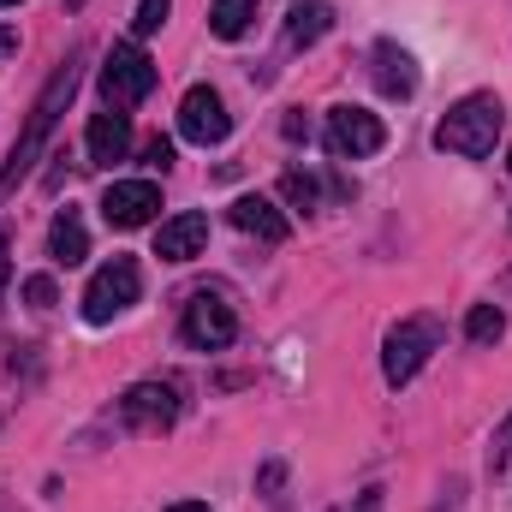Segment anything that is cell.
<instances>
[{
  "label": "cell",
  "instance_id": "5bb4252c",
  "mask_svg": "<svg viewBox=\"0 0 512 512\" xmlns=\"http://www.w3.org/2000/svg\"><path fill=\"white\" fill-rule=\"evenodd\" d=\"M376 90L393 102H411L417 96V66L399 42H376Z\"/></svg>",
  "mask_w": 512,
  "mask_h": 512
},
{
  "label": "cell",
  "instance_id": "4fadbf2b",
  "mask_svg": "<svg viewBox=\"0 0 512 512\" xmlns=\"http://www.w3.org/2000/svg\"><path fill=\"white\" fill-rule=\"evenodd\" d=\"M84 143H90V161H96V167H114V161H126V149H131V120L120 108H108V114L90 120Z\"/></svg>",
  "mask_w": 512,
  "mask_h": 512
},
{
  "label": "cell",
  "instance_id": "6da1fadb",
  "mask_svg": "<svg viewBox=\"0 0 512 512\" xmlns=\"http://www.w3.org/2000/svg\"><path fill=\"white\" fill-rule=\"evenodd\" d=\"M84 66V54H72L54 78H48V90L36 96V108H30V120H24V131H18V143H12V155H6V167H0V197L18 185V179H30V167H36V155L48 149V131H54V120L66 114V102L78 96V72Z\"/></svg>",
  "mask_w": 512,
  "mask_h": 512
},
{
  "label": "cell",
  "instance_id": "ba28073f",
  "mask_svg": "<svg viewBox=\"0 0 512 512\" xmlns=\"http://www.w3.org/2000/svg\"><path fill=\"white\" fill-rule=\"evenodd\" d=\"M227 131H233V120H227V102L209 90V84H197V90H185V102H179V137L185 143H227Z\"/></svg>",
  "mask_w": 512,
  "mask_h": 512
},
{
  "label": "cell",
  "instance_id": "cb8c5ba5",
  "mask_svg": "<svg viewBox=\"0 0 512 512\" xmlns=\"http://www.w3.org/2000/svg\"><path fill=\"white\" fill-rule=\"evenodd\" d=\"M6 54H18V30H12V24H0V60H6Z\"/></svg>",
  "mask_w": 512,
  "mask_h": 512
},
{
  "label": "cell",
  "instance_id": "2e32d148",
  "mask_svg": "<svg viewBox=\"0 0 512 512\" xmlns=\"http://www.w3.org/2000/svg\"><path fill=\"white\" fill-rule=\"evenodd\" d=\"M48 251H54V262H66V268H78V262L90 256V233H84L78 209H66V215L54 221V233H48Z\"/></svg>",
  "mask_w": 512,
  "mask_h": 512
},
{
  "label": "cell",
  "instance_id": "44dd1931",
  "mask_svg": "<svg viewBox=\"0 0 512 512\" xmlns=\"http://www.w3.org/2000/svg\"><path fill=\"white\" fill-rule=\"evenodd\" d=\"M24 298H30V310H48V304H60V286L48 274H30L24 280Z\"/></svg>",
  "mask_w": 512,
  "mask_h": 512
},
{
  "label": "cell",
  "instance_id": "484cf974",
  "mask_svg": "<svg viewBox=\"0 0 512 512\" xmlns=\"http://www.w3.org/2000/svg\"><path fill=\"white\" fill-rule=\"evenodd\" d=\"M167 512H209L203 501H179V507H167Z\"/></svg>",
  "mask_w": 512,
  "mask_h": 512
},
{
  "label": "cell",
  "instance_id": "603a6c76",
  "mask_svg": "<svg viewBox=\"0 0 512 512\" xmlns=\"http://www.w3.org/2000/svg\"><path fill=\"white\" fill-rule=\"evenodd\" d=\"M256 483H262V489H280V483H286V465H262V477H256Z\"/></svg>",
  "mask_w": 512,
  "mask_h": 512
},
{
  "label": "cell",
  "instance_id": "8992f818",
  "mask_svg": "<svg viewBox=\"0 0 512 512\" xmlns=\"http://www.w3.org/2000/svg\"><path fill=\"white\" fill-rule=\"evenodd\" d=\"M137 286H143V274H137L131 256L102 262V268L90 274V286H84V316H90V322H114L126 304H137Z\"/></svg>",
  "mask_w": 512,
  "mask_h": 512
},
{
  "label": "cell",
  "instance_id": "ac0fdd59",
  "mask_svg": "<svg viewBox=\"0 0 512 512\" xmlns=\"http://www.w3.org/2000/svg\"><path fill=\"white\" fill-rule=\"evenodd\" d=\"M465 334H471V340H477V346H495V340H501V334H507V316H501V310H495V304H477V310H471V316H465Z\"/></svg>",
  "mask_w": 512,
  "mask_h": 512
},
{
  "label": "cell",
  "instance_id": "30bf717a",
  "mask_svg": "<svg viewBox=\"0 0 512 512\" xmlns=\"http://www.w3.org/2000/svg\"><path fill=\"white\" fill-rule=\"evenodd\" d=\"M120 417H126V429H143V435H161L173 417H179V393L167 382H137L120 399Z\"/></svg>",
  "mask_w": 512,
  "mask_h": 512
},
{
  "label": "cell",
  "instance_id": "9c48e42d",
  "mask_svg": "<svg viewBox=\"0 0 512 512\" xmlns=\"http://www.w3.org/2000/svg\"><path fill=\"white\" fill-rule=\"evenodd\" d=\"M155 209H161V185L155 179H120V185H108V197H102V215H108V227H149L155 221Z\"/></svg>",
  "mask_w": 512,
  "mask_h": 512
},
{
  "label": "cell",
  "instance_id": "8fae6325",
  "mask_svg": "<svg viewBox=\"0 0 512 512\" xmlns=\"http://www.w3.org/2000/svg\"><path fill=\"white\" fill-rule=\"evenodd\" d=\"M203 245H209V215H197V209L161 221V233H155V256L161 262H191V256H203Z\"/></svg>",
  "mask_w": 512,
  "mask_h": 512
},
{
  "label": "cell",
  "instance_id": "7c38bea8",
  "mask_svg": "<svg viewBox=\"0 0 512 512\" xmlns=\"http://www.w3.org/2000/svg\"><path fill=\"white\" fill-rule=\"evenodd\" d=\"M227 215H233L239 233H251V239H262V245H286V233H292V221H286L268 197H256V191H245Z\"/></svg>",
  "mask_w": 512,
  "mask_h": 512
},
{
  "label": "cell",
  "instance_id": "d6986e66",
  "mask_svg": "<svg viewBox=\"0 0 512 512\" xmlns=\"http://www.w3.org/2000/svg\"><path fill=\"white\" fill-rule=\"evenodd\" d=\"M280 197H286V203H292V209H316V179H310V173H298V167H292V173H286V179H280Z\"/></svg>",
  "mask_w": 512,
  "mask_h": 512
},
{
  "label": "cell",
  "instance_id": "83f0119b",
  "mask_svg": "<svg viewBox=\"0 0 512 512\" xmlns=\"http://www.w3.org/2000/svg\"><path fill=\"white\" fill-rule=\"evenodd\" d=\"M507 167H512V149H507Z\"/></svg>",
  "mask_w": 512,
  "mask_h": 512
},
{
  "label": "cell",
  "instance_id": "277c9868",
  "mask_svg": "<svg viewBox=\"0 0 512 512\" xmlns=\"http://www.w3.org/2000/svg\"><path fill=\"white\" fill-rule=\"evenodd\" d=\"M149 90H155V60L137 42H114L108 60H102V96H108V108H137Z\"/></svg>",
  "mask_w": 512,
  "mask_h": 512
},
{
  "label": "cell",
  "instance_id": "52a82bcc",
  "mask_svg": "<svg viewBox=\"0 0 512 512\" xmlns=\"http://www.w3.org/2000/svg\"><path fill=\"white\" fill-rule=\"evenodd\" d=\"M322 137H328V155L334 161H364V155H376L387 143V126L376 114H364V108H334Z\"/></svg>",
  "mask_w": 512,
  "mask_h": 512
},
{
  "label": "cell",
  "instance_id": "9a60e30c",
  "mask_svg": "<svg viewBox=\"0 0 512 512\" xmlns=\"http://www.w3.org/2000/svg\"><path fill=\"white\" fill-rule=\"evenodd\" d=\"M328 30H334V6L328 0H292V12H286V42L292 48H316Z\"/></svg>",
  "mask_w": 512,
  "mask_h": 512
},
{
  "label": "cell",
  "instance_id": "ffe728a7",
  "mask_svg": "<svg viewBox=\"0 0 512 512\" xmlns=\"http://www.w3.org/2000/svg\"><path fill=\"white\" fill-rule=\"evenodd\" d=\"M167 12H173V0H137V12H131V30H137V36H155V30L167 24Z\"/></svg>",
  "mask_w": 512,
  "mask_h": 512
},
{
  "label": "cell",
  "instance_id": "5b68a950",
  "mask_svg": "<svg viewBox=\"0 0 512 512\" xmlns=\"http://www.w3.org/2000/svg\"><path fill=\"white\" fill-rule=\"evenodd\" d=\"M179 334H185V346H197V352H221V346L239 340V316H233V304H227L221 292H197V298L185 304V316H179Z\"/></svg>",
  "mask_w": 512,
  "mask_h": 512
},
{
  "label": "cell",
  "instance_id": "d4e9b609",
  "mask_svg": "<svg viewBox=\"0 0 512 512\" xmlns=\"http://www.w3.org/2000/svg\"><path fill=\"white\" fill-rule=\"evenodd\" d=\"M12 280V251H6V239H0V286Z\"/></svg>",
  "mask_w": 512,
  "mask_h": 512
},
{
  "label": "cell",
  "instance_id": "e0dca14e",
  "mask_svg": "<svg viewBox=\"0 0 512 512\" xmlns=\"http://www.w3.org/2000/svg\"><path fill=\"white\" fill-rule=\"evenodd\" d=\"M251 24H256V0H215V6H209V30H215L221 42H239Z\"/></svg>",
  "mask_w": 512,
  "mask_h": 512
},
{
  "label": "cell",
  "instance_id": "4316f807",
  "mask_svg": "<svg viewBox=\"0 0 512 512\" xmlns=\"http://www.w3.org/2000/svg\"><path fill=\"white\" fill-rule=\"evenodd\" d=\"M0 6H24V0H0Z\"/></svg>",
  "mask_w": 512,
  "mask_h": 512
},
{
  "label": "cell",
  "instance_id": "7402d4cb",
  "mask_svg": "<svg viewBox=\"0 0 512 512\" xmlns=\"http://www.w3.org/2000/svg\"><path fill=\"white\" fill-rule=\"evenodd\" d=\"M143 161L167 173V167H173V143H167V137H149V143H143Z\"/></svg>",
  "mask_w": 512,
  "mask_h": 512
},
{
  "label": "cell",
  "instance_id": "3957f363",
  "mask_svg": "<svg viewBox=\"0 0 512 512\" xmlns=\"http://www.w3.org/2000/svg\"><path fill=\"white\" fill-rule=\"evenodd\" d=\"M441 340H447V328L435 322V316H405V322H393L382 340V376L387 387H405L435 352H441Z\"/></svg>",
  "mask_w": 512,
  "mask_h": 512
},
{
  "label": "cell",
  "instance_id": "7a4b0ae2",
  "mask_svg": "<svg viewBox=\"0 0 512 512\" xmlns=\"http://www.w3.org/2000/svg\"><path fill=\"white\" fill-rule=\"evenodd\" d=\"M501 126H507V108H501L495 96H465V102L435 126V149L465 155V161H483V155H495Z\"/></svg>",
  "mask_w": 512,
  "mask_h": 512
}]
</instances>
